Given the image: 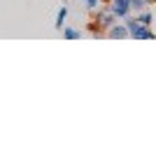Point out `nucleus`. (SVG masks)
Instances as JSON below:
<instances>
[{"mask_svg": "<svg viewBox=\"0 0 156 156\" xmlns=\"http://www.w3.org/2000/svg\"><path fill=\"white\" fill-rule=\"evenodd\" d=\"M135 19L137 23H142V26H151V7H144V9H140V12H135Z\"/></svg>", "mask_w": 156, "mask_h": 156, "instance_id": "39448f33", "label": "nucleus"}, {"mask_svg": "<svg viewBox=\"0 0 156 156\" xmlns=\"http://www.w3.org/2000/svg\"><path fill=\"white\" fill-rule=\"evenodd\" d=\"M82 2L86 5V9H89V12H96L98 7H100V2H103V0H82Z\"/></svg>", "mask_w": 156, "mask_h": 156, "instance_id": "1a4fd4ad", "label": "nucleus"}, {"mask_svg": "<svg viewBox=\"0 0 156 156\" xmlns=\"http://www.w3.org/2000/svg\"><path fill=\"white\" fill-rule=\"evenodd\" d=\"M61 30H63V37L65 40H79V37H82V30H79V28L65 26V28H61Z\"/></svg>", "mask_w": 156, "mask_h": 156, "instance_id": "423d86ee", "label": "nucleus"}, {"mask_svg": "<svg viewBox=\"0 0 156 156\" xmlns=\"http://www.w3.org/2000/svg\"><path fill=\"white\" fill-rule=\"evenodd\" d=\"M105 35H107V37H112V40H121V37H128V30H126L124 21H121V23H119V21H114V23L105 30Z\"/></svg>", "mask_w": 156, "mask_h": 156, "instance_id": "20e7f679", "label": "nucleus"}, {"mask_svg": "<svg viewBox=\"0 0 156 156\" xmlns=\"http://www.w3.org/2000/svg\"><path fill=\"white\" fill-rule=\"evenodd\" d=\"M107 7H110V12L117 16V21H124L130 12V0H110L107 2Z\"/></svg>", "mask_w": 156, "mask_h": 156, "instance_id": "f03ea898", "label": "nucleus"}, {"mask_svg": "<svg viewBox=\"0 0 156 156\" xmlns=\"http://www.w3.org/2000/svg\"><path fill=\"white\" fill-rule=\"evenodd\" d=\"M124 26L128 30V37L130 40H156V33L151 30V26H142V23H137V19L133 14H128L124 19Z\"/></svg>", "mask_w": 156, "mask_h": 156, "instance_id": "f257e3e1", "label": "nucleus"}, {"mask_svg": "<svg viewBox=\"0 0 156 156\" xmlns=\"http://www.w3.org/2000/svg\"><path fill=\"white\" fill-rule=\"evenodd\" d=\"M96 12H98V14H96V21H98V26H100V30H103V35H105V30H107V28H110L112 23L117 21V16L110 12V7H107V5L98 7Z\"/></svg>", "mask_w": 156, "mask_h": 156, "instance_id": "7ed1b4c3", "label": "nucleus"}, {"mask_svg": "<svg viewBox=\"0 0 156 156\" xmlns=\"http://www.w3.org/2000/svg\"><path fill=\"white\" fill-rule=\"evenodd\" d=\"M65 16H68V7H61L58 14H56V21H54V28H56V30H61V28L65 26Z\"/></svg>", "mask_w": 156, "mask_h": 156, "instance_id": "0eeeda50", "label": "nucleus"}, {"mask_svg": "<svg viewBox=\"0 0 156 156\" xmlns=\"http://www.w3.org/2000/svg\"><path fill=\"white\" fill-rule=\"evenodd\" d=\"M154 0H130V12H140L144 7H151Z\"/></svg>", "mask_w": 156, "mask_h": 156, "instance_id": "6e6552de", "label": "nucleus"}]
</instances>
